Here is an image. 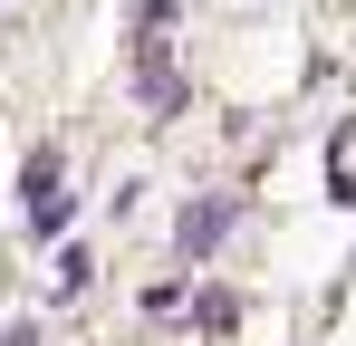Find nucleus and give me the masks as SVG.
Returning <instances> with one entry per match:
<instances>
[{
	"mask_svg": "<svg viewBox=\"0 0 356 346\" xmlns=\"http://www.w3.org/2000/svg\"><path fill=\"white\" fill-rule=\"evenodd\" d=\"M222 231H232V202H183L174 240H183V260H212V250H222Z\"/></svg>",
	"mask_w": 356,
	"mask_h": 346,
	"instance_id": "obj_1",
	"label": "nucleus"
}]
</instances>
